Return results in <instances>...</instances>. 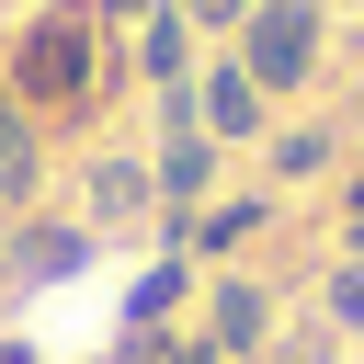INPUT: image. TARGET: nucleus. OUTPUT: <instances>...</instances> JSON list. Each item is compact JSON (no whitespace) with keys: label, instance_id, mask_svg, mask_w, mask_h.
<instances>
[{"label":"nucleus","instance_id":"12","mask_svg":"<svg viewBox=\"0 0 364 364\" xmlns=\"http://www.w3.org/2000/svg\"><path fill=\"white\" fill-rule=\"evenodd\" d=\"M171 11H182V23H193V34H239V23H250V11H262V0H171Z\"/></svg>","mask_w":364,"mask_h":364},{"label":"nucleus","instance_id":"10","mask_svg":"<svg viewBox=\"0 0 364 364\" xmlns=\"http://www.w3.org/2000/svg\"><path fill=\"white\" fill-rule=\"evenodd\" d=\"M136 68H148L159 91H182V80H193V23H182V11H148V23H136Z\"/></svg>","mask_w":364,"mask_h":364},{"label":"nucleus","instance_id":"14","mask_svg":"<svg viewBox=\"0 0 364 364\" xmlns=\"http://www.w3.org/2000/svg\"><path fill=\"white\" fill-rule=\"evenodd\" d=\"M91 11H102V34H114V23H148V11H171V0H91Z\"/></svg>","mask_w":364,"mask_h":364},{"label":"nucleus","instance_id":"3","mask_svg":"<svg viewBox=\"0 0 364 364\" xmlns=\"http://www.w3.org/2000/svg\"><path fill=\"white\" fill-rule=\"evenodd\" d=\"M80 262H91V228L80 216H11L0 228V273L11 284H68Z\"/></svg>","mask_w":364,"mask_h":364},{"label":"nucleus","instance_id":"8","mask_svg":"<svg viewBox=\"0 0 364 364\" xmlns=\"http://www.w3.org/2000/svg\"><path fill=\"white\" fill-rule=\"evenodd\" d=\"M262 216H273V193H228V205H205V216L182 228V250H205V262H216V250H250Z\"/></svg>","mask_w":364,"mask_h":364},{"label":"nucleus","instance_id":"17","mask_svg":"<svg viewBox=\"0 0 364 364\" xmlns=\"http://www.w3.org/2000/svg\"><path fill=\"white\" fill-rule=\"evenodd\" d=\"M341 228H353V250H364V205H341Z\"/></svg>","mask_w":364,"mask_h":364},{"label":"nucleus","instance_id":"16","mask_svg":"<svg viewBox=\"0 0 364 364\" xmlns=\"http://www.w3.org/2000/svg\"><path fill=\"white\" fill-rule=\"evenodd\" d=\"M0 364H46V353H34V341H0Z\"/></svg>","mask_w":364,"mask_h":364},{"label":"nucleus","instance_id":"9","mask_svg":"<svg viewBox=\"0 0 364 364\" xmlns=\"http://www.w3.org/2000/svg\"><path fill=\"white\" fill-rule=\"evenodd\" d=\"M182 296H193V250L148 262V273H136V296H125V341H148V330H159V318H171Z\"/></svg>","mask_w":364,"mask_h":364},{"label":"nucleus","instance_id":"1","mask_svg":"<svg viewBox=\"0 0 364 364\" xmlns=\"http://www.w3.org/2000/svg\"><path fill=\"white\" fill-rule=\"evenodd\" d=\"M0 91H11L34 125H91V102L114 91V34H102V11H91V0H46V11L11 34Z\"/></svg>","mask_w":364,"mask_h":364},{"label":"nucleus","instance_id":"2","mask_svg":"<svg viewBox=\"0 0 364 364\" xmlns=\"http://www.w3.org/2000/svg\"><path fill=\"white\" fill-rule=\"evenodd\" d=\"M239 68L284 102V91H307V68H318V0H262L250 23H239Z\"/></svg>","mask_w":364,"mask_h":364},{"label":"nucleus","instance_id":"13","mask_svg":"<svg viewBox=\"0 0 364 364\" xmlns=\"http://www.w3.org/2000/svg\"><path fill=\"white\" fill-rule=\"evenodd\" d=\"M330 318H341V330H364V250L330 273Z\"/></svg>","mask_w":364,"mask_h":364},{"label":"nucleus","instance_id":"4","mask_svg":"<svg viewBox=\"0 0 364 364\" xmlns=\"http://www.w3.org/2000/svg\"><path fill=\"white\" fill-rule=\"evenodd\" d=\"M193 125H205L216 148H239V136H273V91H262L239 57H216V68L193 80Z\"/></svg>","mask_w":364,"mask_h":364},{"label":"nucleus","instance_id":"6","mask_svg":"<svg viewBox=\"0 0 364 364\" xmlns=\"http://www.w3.org/2000/svg\"><path fill=\"white\" fill-rule=\"evenodd\" d=\"M205 341H216V364H262V341H273V284L228 273L216 307H205Z\"/></svg>","mask_w":364,"mask_h":364},{"label":"nucleus","instance_id":"5","mask_svg":"<svg viewBox=\"0 0 364 364\" xmlns=\"http://www.w3.org/2000/svg\"><path fill=\"white\" fill-rule=\"evenodd\" d=\"M148 205H159L148 159H114V148H102V159H91V182H80V228H91V239H114V228H136Z\"/></svg>","mask_w":364,"mask_h":364},{"label":"nucleus","instance_id":"11","mask_svg":"<svg viewBox=\"0 0 364 364\" xmlns=\"http://www.w3.org/2000/svg\"><path fill=\"white\" fill-rule=\"evenodd\" d=\"M330 171V125H284L273 136V182H318Z\"/></svg>","mask_w":364,"mask_h":364},{"label":"nucleus","instance_id":"7","mask_svg":"<svg viewBox=\"0 0 364 364\" xmlns=\"http://www.w3.org/2000/svg\"><path fill=\"white\" fill-rule=\"evenodd\" d=\"M34 182H46V148H34V114L0 91V216H34Z\"/></svg>","mask_w":364,"mask_h":364},{"label":"nucleus","instance_id":"15","mask_svg":"<svg viewBox=\"0 0 364 364\" xmlns=\"http://www.w3.org/2000/svg\"><path fill=\"white\" fill-rule=\"evenodd\" d=\"M284 364H341V353H330V330H307V341H284Z\"/></svg>","mask_w":364,"mask_h":364}]
</instances>
